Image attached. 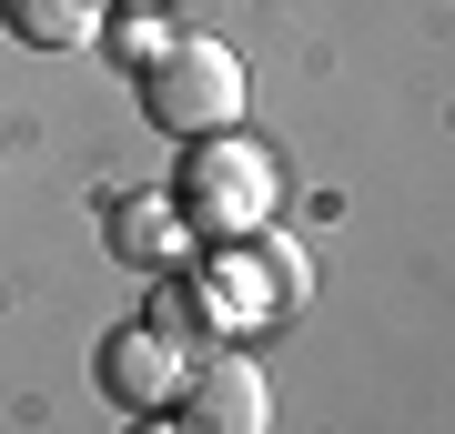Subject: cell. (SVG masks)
<instances>
[{"instance_id":"1","label":"cell","mask_w":455,"mask_h":434,"mask_svg":"<svg viewBox=\"0 0 455 434\" xmlns=\"http://www.w3.org/2000/svg\"><path fill=\"white\" fill-rule=\"evenodd\" d=\"M142 112L172 142H212V131L243 122V61L223 41H163L142 61Z\"/></svg>"},{"instance_id":"7","label":"cell","mask_w":455,"mask_h":434,"mask_svg":"<svg viewBox=\"0 0 455 434\" xmlns=\"http://www.w3.org/2000/svg\"><path fill=\"white\" fill-rule=\"evenodd\" d=\"M182 233H193V223H172V202H122V223H112V242H122V253H142V263H172Z\"/></svg>"},{"instance_id":"8","label":"cell","mask_w":455,"mask_h":434,"mask_svg":"<svg viewBox=\"0 0 455 434\" xmlns=\"http://www.w3.org/2000/svg\"><path fill=\"white\" fill-rule=\"evenodd\" d=\"M152 323H163L172 343H203L223 313H212V293H193V283H163V293H152Z\"/></svg>"},{"instance_id":"4","label":"cell","mask_w":455,"mask_h":434,"mask_svg":"<svg viewBox=\"0 0 455 434\" xmlns=\"http://www.w3.org/2000/svg\"><path fill=\"white\" fill-rule=\"evenodd\" d=\"M172 414L193 424V434H263V424H274V394H263V374L243 354H193Z\"/></svg>"},{"instance_id":"2","label":"cell","mask_w":455,"mask_h":434,"mask_svg":"<svg viewBox=\"0 0 455 434\" xmlns=\"http://www.w3.org/2000/svg\"><path fill=\"white\" fill-rule=\"evenodd\" d=\"M263 212H274V162H263L253 142H233V131L193 142V172H182V223L212 233V242H243V233H263Z\"/></svg>"},{"instance_id":"3","label":"cell","mask_w":455,"mask_h":434,"mask_svg":"<svg viewBox=\"0 0 455 434\" xmlns=\"http://www.w3.org/2000/svg\"><path fill=\"white\" fill-rule=\"evenodd\" d=\"M304 253H283V242H263V233H243V242H212V313L223 323H253V313H283V304H304Z\"/></svg>"},{"instance_id":"5","label":"cell","mask_w":455,"mask_h":434,"mask_svg":"<svg viewBox=\"0 0 455 434\" xmlns=\"http://www.w3.org/2000/svg\"><path fill=\"white\" fill-rule=\"evenodd\" d=\"M182 374H193V343H172L163 323H132V334L101 343V394H112L122 414H163L182 394Z\"/></svg>"},{"instance_id":"6","label":"cell","mask_w":455,"mask_h":434,"mask_svg":"<svg viewBox=\"0 0 455 434\" xmlns=\"http://www.w3.org/2000/svg\"><path fill=\"white\" fill-rule=\"evenodd\" d=\"M0 20H11V41H31V51H82L92 20H101V0H0Z\"/></svg>"}]
</instances>
